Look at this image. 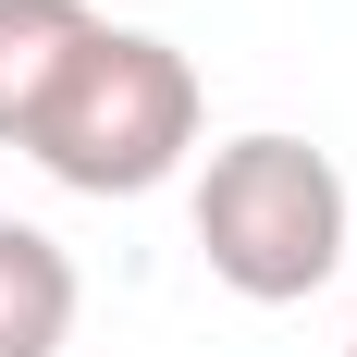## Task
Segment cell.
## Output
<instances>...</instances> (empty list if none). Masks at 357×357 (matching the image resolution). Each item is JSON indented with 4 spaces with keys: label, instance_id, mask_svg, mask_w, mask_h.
Returning a JSON list of instances; mask_svg holds the SVG:
<instances>
[{
    "label": "cell",
    "instance_id": "6da1fadb",
    "mask_svg": "<svg viewBox=\"0 0 357 357\" xmlns=\"http://www.w3.org/2000/svg\"><path fill=\"white\" fill-rule=\"evenodd\" d=\"M185 148H197V62L148 25H99L86 62L62 74V99L37 111L25 160L74 197H148L185 173Z\"/></svg>",
    "mask_w": 357,
    "mask_h": 357
},
{
    "label": "cell",
    "instance_id": "7a4b0ae2",
    "mask_svg": "<svg viewBox=\"0 0 357 357\" xmlns=\"http://www.w3.org/2000/svg\"><path fill=\"white\" fill-rule=\"evenodd\" d=\"M197 259L247 308H296L345 271V173L308 136H222L197 173Z\"/></svg>",
    "mask_w": 357,
    "mask_h": 357
},
{
    "label": "cell",
    "instance_id": "3957f363",
    "mask_svg": "<svg viewBox=\"0 0 357 357\" xmlns=\"http://www.w3.org/2000/svg\"><path fill=\"white\" fill-rule=\"evenodd\" d=\"M99 13L86 0H0V148L37 136V111L62 99V74L86 62Z\"/></svg>",
    "mask_w": 357,
    "mask_h": 357
},
{
    "label": "cell",
    "instance_id": "277c9868",
    "mask_svg": "<svg viewBox=\"0 0 357 357\" xmlns=\"http://www.w3.org/2000/svg\"><path fill=\"white\" fill-rule=\"evenodd\" d=\"M74 345V259L37 222H0V357H62Z\"/></svg>",
    "mask_w": 357,
    "mask_h": 357
},
{
    "label": "cell",
    "instance_id": "5b68a950",
    "mask_svg": "<svg viewBox=\"0 0 357 357\" xmlns=\"http://www.w3.org/2000/svg\"><path fill=\"white\" fill-rule=\"evenodd\" d=\"M345 357H357V345H345Z\"/></svg>",
    "mask_w": 357,
    "mask_h": 357
}]
</instances>
